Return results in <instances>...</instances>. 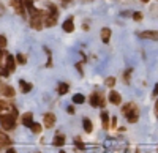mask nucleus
Returning <instances> with one entry per match:
<instances>
[{
	"label": "nucleus",
	"instance_id": "obj_1",
	"mask_svg": "<svg viewBox=\"0 0 158 153\" xmlns=\"http://www.w3.org/2000/svg\"><path fill=\"white\" fill-rule=\"evenodd\" d=\"M122 112H123V115L128 119L130 123H135L139 119V107L136 106V103H128L127 106H123Z\"/></svg>",
	"mask_w": 158,
	"mask_h": 153
},
{
	"label": "nucleus",
	"instance_id": "obj_2",
	"mask_svg": "<svg viewBox=\"0 0 158 153\" xmlns=\"http://www.w3.org/2000/svg\"><path fill=\"white\" fill-rule=\"evenodd\" d=\"M0 125L5 131L13 130L16 126V117L13 114H3V115H0Z\"/></svg>",
	"mask_w": 158,
	"mask_h": 153
},
{
	"label": "nucleus",
	"instance_id": "obj_3",
	"mask_svg": "<svg viewBox=\"0 0 158 153\" xmlns=\"http://www.w3.org/2000/svg\"><path fill=\"white\" fill-rule=\"evenodd\" d=\"M51 10H52V13L51 14H46L44 16V25L46 27H54L56 25V22H57V8L54 6V5H51Z\"/></svg>",
	"mask_w": 158,
	"mask_h": 153
},
{
	"label": "nucleus",
	"instance_id": "obj_4",
	"mask_svg": "<svg viewBox=\"0 0 158 153\" xmlns=\"http://www.w3.org/2000/svg\"><path fill=\"white\" fill-rule=\"evenodd\" d=\"M43 123H44V128H52V126L56 125V115H54L52 112H48V114H44Z\"/></svg>",
	"mask_w": 158,
	"mask_h": 153
},
{
	"label": "nucleus",
	"instance_id": "obj_5",
	"mask_svg": "<svg viewBox=\"0 0 158 153\" xmlns=\"http://www.w3.org/2000/svg\"><path fill=\"white\" fill-rule=\"evenodd\" d=\"M139 38L158 41V32H156V30H146V32H141V33H139Z\"/></svg>",
	"mask_w": 158,
	"mask_h": 153
},
{
	"label": "nucleus",
	"instance_id": "obj_6",
	"mask_svg": "<svg viewBox=\"0 0 158 153\" xmlns=\"http://www.w3.org/2000/svg\"><path fill=\"white\" fill-rule=\"evenodd\" d=\"M11 6L15 8V11L18 13V14H22V16H24V11H25L24 8H25V6H24L22 0H11Z\"/></svg>",
	"mask_w": 158,
	"mask_h": 153
},
{
	"label": "nucleus",
	"instance_id": "obj_7",
	"mask_svg": "<svg viewBox=\"0 0 158 153\" xmlns=\"http://www.w3.org/2000/svg\"><path fill=\"white\" fill-rule=\"evenodd\" d=\"M43 16H44V14H40V16H33V18H32V22H30V24H32V27H33L35 30H41V29H43V19H41Z\"/></svg>",
	"mask_w": 158,
	"mask_h": 153
},
{
	"label": "nucleus",
	"instance_id": "obj_8",
	"mask_svg": "<svg viewBox=\"0 0 158 153\" xmlns=\"http://www.w3.org/2000/svg\"><path fill=\"white\" fill-rule=\"evenodd\" d=\"M6 70H8V73H13L16 70V58L13 57V55H6V66H5Z\"/></svg>",
	"mask_w": 158,
	"mask_h": 153
},
{
	"label": "nucleus",
	"instance_id": "obj_9",
	"mask_svg": "<svg viewBox=\"0 0 158 153\" xmlns=\"http://www.w3.org/2000/svg\"><path fill=\"white\" fill-rule=\"evenodd\" d=\"M109 101H111L112 104H115V106H117V104H120V103H122V96H120V93L111 90V92H109Z\"/></svg>",
	"mask_w": 158,
	"mask_h": 153
},
{
	"label": "nucleus",
	"instance_id": "obj_10",
	"mask_svg": "<svg viewBox=\"0 0 158 153\" xmlns=\"http://www.w3.org/2000/svg\"><path fill=\"white\" fill-rule=\"evenodd\" d=\"M111 29H108V27H104V29H101V32H100V36H101V41L103 43H109V40H111Z\"/></svg>",
	"mask_w": 158,
	"mask_h": 153
},
{
	"label": "nucleus",
	"instance_id": "obj_11",
	"mask_svg": "<svg viewBox=\"0 0 158 153\" xmlns=\"http://www.w3.org/2000/svg\"><path fill=\"white\" fill-rule=\"evenodd\" d=\"M62 29H63V32H67V33H71V32L74 30L73 18H68L67 21H65V22H63V25H62Z\"/></svg>",
	"mask_w": 158,
	"mask_h": 153
},
{
	"label": "nucleus",
	"instance_id": "obj_12",
	"mask_svg": "<svg viewBox=\"0 0 158 153\" xmlns=\"http://www.w3.org/2000/svg\"><path fill=\"white\" fill-rule=\"evenodd\" d=\"M22 123H24V126H32V123H33V114L32 112H27V114H24V117H22Z\"/></svg>",
	"mask_w": 158,
	"mask_h": 153
},
{
	"label": "nucleus",
	"instance_id": "obj_13",
	"mask_svg": "<svg viewBox=\"0 0 158 153\" xmlns=\"http://www.w3.org/2000/svg\"><path fill=\"white\" fill-rule=\"evenodd\" d=\"M19 87H21V92L22 93H29L30 90H32V84H29V82H25V81H19Z\"/></svg>",
	"mask_w": 158,
	"mask_h": 153
},
{
	"label": "nucleus",
	"instance_id": "obj_14",
	"mask_svg": "<svg viewBox=\"0 0 158 153\" xmlns=\"http://www.w3.org/2000/svg\"><path fill=\"white\" fill-rule=\"evenodd\" d=\"M0 92H2L5 96H15V90H13V87H10V85H3L2 88H0Z\"/></svg>",
	"mask_w": 158,
	"mask_h": 153
},
{
	"label": "nucleus",
	"instance_id": "obj_15",
	"mask_svg": "<svg viewBox=\"0 0 158 153\" xmlns=\"http://www.w3.org/2000/svg\"><path fill=\"white\" fill-rule=\"evenodd\" d=\"M52 144H54L56 147H62V145L65 144V136H62V134H56V137H54V141H52Z\"/></svg>",
	"mask_w": 158,
	"mask_h": 153
},
{
	"label": "nucleus",
	"instance_id": "obj_16",
	"mask_svg": "<svg viewBox=\"0 0 158 153\" xmlns=\"http://www.w3.org/2000/svg\"><path fill=\"white\" fill-rule=\"evenodd\" d=\"M100 101H101V96H100L98 93H94V95L90 96V104L94 106V107L100 106Z\"/></svg>",
	"mask_w": 158,
	"mask_h": 153
},
{
	"label": "nucleus",
	"instance_id": "obj_17",
	"mask_svg": "<svg viewBox=\"0 0 158 153\" xmlns=\"http://www.w3.org/2000/svg\"><path fill=\"white\" fill-rule=\"evenodd\" d=\"M5 111H13V106L6 101H0V114H6Z\"/></svg>",
	"mask_w": 158,
	"mask_h": 153
},
{
	"label": "nucleus",
	"instance_id": "obj_18",
	"mask_svg": "<svg viewBox=\"0 0 158 153\" xmlns=\"http://www.w3.org/2000/svg\"><path fill=\"white\" fill-rule=\"evenodd\" d=\"M84 101H85V96H84V95H81V93L73 95V103H74V104H82Z\"/></svg>",
	"mask_w": 158,
	"mask_h": 153
},
{
	"label": "nucleus",
	"instance_id": "obj_19",
	"mask_svg": "<svg viewBox=\"0 0 158 153\" xmlns=\"http://www.w3.org/2000/svg\"><path fill=\"white\" fill-rule=\"evenodd\" d=\"M82 125H84V130H85L87 133L94 131V125H92V122H90L89 119H84V120H82Z\"/></svg>",
	"mask_w": 158,
	"mask_h": 153
},
{
	"label": "nucleus",
	"instance_id": "obj_20",
	"mask_svg": "<svg viewBox=\"0 0 158 153\" xmlns=\"http://www.w3.org/2000/svg\"><path fill=\"white\" fill-rule=\"evenodd\" d=\"M30 130L35 133V134H40V133H41V130H43V126L41 125H40V123H32V126H30Z\"/></svg>",
	"mask_w": 158,
	"mask_h": 153
},
{
	"label": "nucleus",
	"instance_id": "obj_21",
	"mask_svg": "<svg viewBox=\"0 0 158 153\" xmlns=\"http://www.w3.org/2000/svg\"><path fill=\"white\" fill-rule=\"evenodd\" d=\"M59 93L60 95L68 93V84H59Z\"/></svg>",
	"mask_w": 158,
	"mask_h": 153
},
{
	"label": "nucleus",
	"instance_id": "obj_22",
	"mask_svg": "<svg viewBox=\"0 0 158 153\" xmlns=\"http://www.w3.org/2000/svg\"><path fill=\"white\" fill-rule=\"evenodd\" d=\"M16 62H18V63H21V65H25L27 58H25V55H24V54H18V55H16Z\"/></svg>",
	"mask_w": 158,
	"mask_h": 153
},
{
	"label": "nucleus",
	"instance_id": "obj_23",
	"mask_svg": "<svg viewBox=\"0 0 158 153\" xmlns=\"http://www.w3.org/2000/svg\"><path fill=\"white\" fill-rule=\"evenodd\" d=\"M8 142H10L8 136H6L3 131H0V144H8Z\"/></svg>",
	"mask_w": 158,
	"mask_h": 153
},
{
	"label": "nucleus",
	"instance_id": "obj_24",
	"mask_svg": "<svg viewBox=\"0 0 158 153\" xmlns=\"http://www.w3.org/2000/svg\"><path fill=\"white\" fill-rule=\"evenodd\" d=\"M101 120H103L104 128H108V112H103V114H101Z\"/></svg>",
	"mask_w": 158,
	"mask_h": 153
},
{
	"label": "nucleus",
	"instance_id": "obj_25",
	"mask_svg": "<svg viewBox=\"0 0 158 153\" xmlns=\"http://www.w3.org/2000/svg\"><path fill=\"white\" fill-rule=\"evenodd\" d=\"M6 46V38L3 35H0V49H3Z\"/></svg>",
	"mask_w": 158,
	"mask_h": 153
},
{
	"label": "nucleus",
	"instance_id": "obj_26",
	"mask_svg": "<svg viewBox=\"0 0 158 153\" xmlns=\"http://www.w3.org/2000/svg\"><path fill=\"white\" fill-rule=\"evenodd\" d=\"M106 85H108V87H114V85H115V79H114V78H108V79H106Z\"/></svg>",
	"mask_w": 158,
	"mask_h": 153
},
{
	"label": "nucleus",
	"instance_id": "obj_27",
	"mask_svg": "<svg viewBox=\"0 0 158 153\" xmlns=\"http://www.w3.org/2000/svg\"><path fill=\"white\" fill-rule=\"evenodd\" d=\"M10 73H8V70L6 68H3V66H0V76H3V78H6Z\"/></svg>",
	"mask_w": 158,
	"mask_h": 153
},
{
	"label": "nucleus",
	"instance_id": "obj_28",
	"mask_svg": "<svg viewBox=\"0 0 158 153\" xmlns=\"http://www.w3.org/2000/svg\"><path fill=\"white\" fill-rule=\"evenodd\" d=\"M74 144H76L79 148H84V144L81 142V137H76V139H74Z\"/></svg>",
	"mask_w": 158,
	"mask_h": 153
},
{
	"label": "nucleus",
	"instance_id": "obj_29",
	"mask_svg": "<svg viewBox=\"0 0 158 153\" xmlns=\"http://www.w3.org/2000/svg\"><path fill=\"white\" fill-rule=\"evenodd\" d=\"M133 19H135V21H141V19H142V14H141V13H135Z\"/></svg>",
	"mask_w": 158,
	"mask_h": 153
},
{
	"label": "nucleus",
	"instance_id": "obj_30",
	"mask_svg": "<svg viewBox=\"0 0 158 153\" xmlns=\"http://www.w3.org/2000/svg\"><path fill=\"white\" fill-rule=\"evenodd\" d=\"M153 95H155V96L158 95V84H155V88H153Z\"/></svg>",
	"mask_w": 158,
	"mask_h": 153
},
{
	"label": "nucleus",
	"instance_id": "obj_31",
	"mask_svg": "<svg viewBox=\"0 0 158 153\" xmlns=\"http://www.w3.org/2000/svg\"><path fill=\"white\" fill-rule=\"evenodd\" d=\"M67 111H68V114H73V112H74V109H73V106H70V107H67Z\"/></svg>",
	"mask_w": 158,
	"mask_h": 153
},
{
	"label": "nucleus",
	"instance_id": "obj_32",
	"mask_svg": "<svg viewBox=\"0 0 158 153\" xmlns=\"http://www.w3.org/2000/svg\"><path fill=\"white\" fill-rule=\"evenodd\" d=\"M111 123H112V126H115V125H117V119H115V117H112V120H111Z\"/></svg>",
	"mask_w": 158,
	"mask_h": 153
},
{
	"label": "nucleus",
	"instance_id": "obj_33",
	"mask_svg": "<svg viewBox=\"0 0 158 153\" xmlns=\"http://www.w3.org/2000/svg\"><path fill=\"white\" fill-rule=\"evenodd\" d=\"M6 153H18V151H16L15 148H8V150H6Z\"/></svg>",
	"mask_w": 158,
	"mask_h": 153
},
{
	"label": "nucleus",
	"instance_id": "obj_34",
	"mask_svg": "<svg viewBox=\"0 0 158 153\" xmlns=\"http://www.w3.org/2000/svg\"><path fill=\"white\" fill-rule=\"evenodd\" d=\"M155 112H156V117H158V99H156V103H155Z\"/></svg>",
	"mask_w": 158,
	"mask_h": 153
},
{
	"label": "nucleus",
	"instance_id": "obj_35",
	"mask_svg": "<svg viewBox=\"0 0 158 153\" xmlns=\"http://www.w3.org/2000/svg\"><path fill=\"white\" fill-rule=\"evenodd\" d=\"M2 57H3V50H0V62H2Z\"/></svg>",
	"mask_w": 158,
	"mask_h": 153
},
{
	"label": "nucleus",
	"instance_id": "obj_36",
	"mask_svg": "<svg viewBox=\"0 0 158 153\" xmlns=\"http://www.w3.org/2000/svg\"><path fill=\"white\" fill-rule=\"evenodd\" d=\"M141 2H149V0H141Z\"/></svg>",
	"mask_w": 158,
	"mask_h": 153
},
{
	"label": "nucleus",
	"instance_id": "obj_37",
	"mask_svg": "<svg viewBox=\"0 0 158 153\" xmlns=\"http://www.w3.org/2000/svg\"><path fill=\"white\" fill-rule=\"evenodd\" d=\"M60 153H65V151H60Z\"/></svg>",
	"mask_w": 158,
	"mask_h": 153
},
{
	"label": "nucleus",
	"instance_id": "obj_38",
	"mask_svg": "<svg viewBox=\"0 0 158 153\" xmlns=\"http://www.w3.org/2000/svg\"><path fill=\"white\" fill-rule=\"evenodd\" d=\"M36 153H40V151H36Z\"/></svg>",
	"mask_w": 158,
	"mask_h": 153
}]
</instances>
